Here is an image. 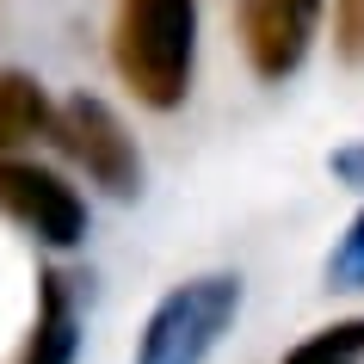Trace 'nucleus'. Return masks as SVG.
<instances>
[{
  "label": "nucleus",
  "mask_w": 364,
  "mask_h": 364,
  "mask_svg": "<svg viewBox=\"0 0 364 364\" xmlns=\"http://www.w3.org/2000/svg\"><path fill=\"white\" fill-rule=\"evenodd\" d=\"M0 210L19 229H31L43 247H75L87 235V204L75 198V186H62L56 173L38 167V161L0 154Z\"/></svg>",
  "instance_id": "4"
},
{
  "label": "nucleus",
  "mask_w": 364,
  "mask_h": 364,
  "mask_svg": "<svg viewBox=\"0 0 364 364\" xmlns=\"http://www.w3.org/2000/svg\"><path fill=\"white\" fill-rule=\"evenodd\" d=\"M56 142L68 149L75 167H87L105 186V192L130 198L142 186V154H136V136L124 130V117L93 93H75L68 105H56Z\"/></svg>",
  "instance_id": "3"
},
{
  "label": "nucleus",
  "mask_w": 364,
  "mask_h": 364,
  "mask_svg": "<svg viewBox=\"0 0 364 364\" xmlns=\"http://www.w3.org/2000/svg\"><path fill=\"white\" fill-rule=\"evenodd\" d=\"M192 56H198V0H117L112 62L142 105H154V112L186 105Z\"/></svg>",
  "instance_id": "1"
},
{
  "label": "nucleus",
  "mask_w": 364,
  "mask_h": 364,
  "mask_svg": "<svg viewBox=\"0 0 364 364\" xmlns=\"http://www.w3.org/2000/svg\"><path fill=\"white\" fill-rule=\"evenodd\" d=\"M43 309H38V327H31V346H25V364H75V346H80V321H75V303H68V284L56 272H43Z\"/></svg>",
  "instance_id": "7"
},
{
  "label": "nucleus",
  "mask_w": 364,
  "mask_h": 364,
  "mask_svg": "<svg viewBox=\"0 0 364 364\" xmlns=\"http://www.w3.org/2000/svg\"><path fill=\"white\" fill-rule=\"evenodd\" d=\"M340 56L364 62V0H340Z\"/></svg>",
  "instance_id": "10"
},
{
  "label": "nucleus",
  "mask_w": 364,
  "mask_h": 364,
  "mask_svg": "<svg viewBox=\"0 0 364 364\" xmlns=\"http://www.w3.org/2000/svg\"><path fill=\"white\" fill-rule=\"evenodd\" d=\"M321 0H241V43L259 80H284L303 68L315 43Z\"/></svg>",
  "instance_id": "5"
},
{
  "label": "nucleus",
  "mask_w": 364,
  "mask_h": 364,
  "mask_svg": "<svg viewBox=\"0 0 364 364\" xmlns=\"http://www.w3.org/2000/svg\"><path fill=\"white\" fill-rule=\"evenodd\" d=\"M38 136H56V105L43 93V80L25 68H0V154L25 149Z\"/></svg>",
  "instance_id": "6"
},
{
  "label": "nucleus",
  "mask_w": 364,
  "mask_h": 364,
  "mask_svg": "<svg viewBox=\"0 0 364 364\" xmlns=\"http://www.w3.org/2000/svg\"><path fill=\"white\" fill-rule=\"evenodd\" d=\"M235 315H241V278L229 272L167 290L136 340V364H204L235 327Z\"/></svg>",
  "instance_id": "2"
},
{
  "label": "nucleus",
  "mask_w": 364,
  "mask_h": 364,
  "mask_svg": "<svg viewBox=\"0 0 364 364\" xmlns=\"http://www.w3.org/2000/svg\"><path fill=\"white\" fill-rule=\"evenodd\" d=\"M364 358V321H340V327H321L315 340H303L284 364H358Z\"/></svg>",
  "instance_id": "8"
},
{
  "label": "nucleus",
  "mask_w": 364,
  "mask_h": 364,
  "mask_svg": "<svg viewBox=\"0 0 364 364\" xmlns=\"http://www.w3.org/2000/svg\"><path fill=\"white\" fill-rule=\"evenodd\" d=\"M327 278H333V290H358L364 284V210L352 216V229L340 235V247L327 253Z\"/></svg>",
  "instance_id": "9"
}]
</instances>
